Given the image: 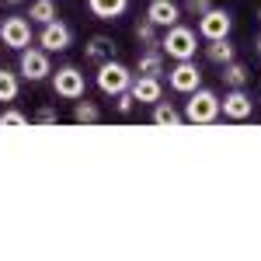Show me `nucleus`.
Instances as JSON below:
<instances>
[{
  "mask_svg": "<svg viewBox=\"0 0 261 261\" xmlns=\"http://www.w3.org/2000/svg\"><path fill=\"white\" fill-rule=\"evenodd\" d=\"M195 49H199V35H195V28H188V24H171V28H164V39H161V53L164 56H171V60H195Z\"/></svg>",
  "mask_w": 261,
  "mask_h": 261,
  "instance_id": "obj_1",
  "label": "nucleus"
},
{
  "mask_svg": "<svg viewBox=\"0 0 261 261\" xmlns=\"http://www.w3.org/2000/svg\"><path fill=\"white\" fill-rule=\"evenodd\" d=\"M181 115H185V122H192V125H213V122L220 119V94L209 91V87H195L188 94V105H185Z\"/></svg>",
  "mask_w": 261,
  "mask_h": 261,
  "instance_id": "obj_2",
  "label": "nucleus"
},
{
  "mask_svg": "<svg viewBox=\"0 0 261 261\" xmlns=\"http://www.w3.org/2000/svg\"><path fill=\"white\" fill-rule=\"evenodd\" d=\"M129 84H133V70L119 60H105L98 63V91L101 94H122V91H129Z\"/></svg>",
  "mask_w": 261,
  "mask_h": 261,
  "instance_id": "obj_3",
  "label": "nucleus"
},
{
  "mask_svg": "<svg viewBox=\"0 0 261 261\" xmlns=\"http://www.w3.org/2000/svg\"><path fill=\"white\" fill-rule=\"evenodd\" d=\"M32 21L21 18V14H11V18L0 21V42L7 45V49H14V53H21V49H28L32 45Z\"/></svg>",
  "mask_w": 261,
  "mask_h": 261,
  "instance_id": "obj_4",
  "label": "nucleus"
},
{
  "mask_svg": "<svg viewBox=\"0 0 261 261\" xmlns=\"http://www.w3.org/2000/svg\"><path fill=\"white\" fill-rule=\"evenodd\" d=\"M53 91H56L63 101H81L84 91H87V81H84V73L77 66H60V70L53 73Z\"/></svg>",
  "mask_w": 261,
  "mask_h": 261,
  "instance_id": "obj_5",
  "label": "nucleus"
},
{
  "mask_svg": "<svg viewBox=\"0 0 261 261\" xmlns=\"http://www.w3.org/2000/svg\"><path fill=\"white\" fill-rule=\"evenodd\" d=\"M230 28H233V14H230V11H223V7H209L205 14H199V35L205 42L230 39Z\"/></svg>",
  "mask_w": 261,
  "mask_h": 261,
  "instance_id": "obj_6",
  "label": "nucleus"
},
{
  "mask_svg": "<svg viewBox=\"0 0 261 261\" xmlns=\"http://www.w3.org/2000/svg\"><path fill=\"white\" fill-rule=\"evenodd\" d=\"M18 73L24 81H45L49 73H53V63H49V53L45 49H21V60H18Z\"/></svg>",
  "mask_w": 261,
  "mask_h": 261,
  "instance_id": "obj_7",
  "label": "nucleus"
},
{
  "mask_svg": "<svg viewBox=\"0 0 261 261\" xmlns=\"http://www.w3.org/2000/svg\"><path fill=\"white\" fill-rule=\"evenodd\" d=\"M39 45L45 53H66L73 45V28L60 18L49 21V24H42V32H39Z\"/></svg>",
  "mask_w": 261,
  "mask_h": 261,
  "instance_id": "obj_8",
  "label": "nucleus"
},
{
  "mask_svg": "<svg viewBox=\"0 0 261 261\" xmlns=\"http://www.w3.org/2000/svg\"><path fill=\"white\" fill-rule=\"evenodd\" d=\"M167 84H171V91H178V94H192L195 87H202V70L195 66V60H178L174 70L167 73Z\"/></svg>",
  "mask_w": 261,
  "mask_h": 261,
  "instance_id": "obj_9",
  "label": "nucleus"
},
{
  "mask_svg": "<svg viewBox=\"0 0 261 261\" xmlns=\"http://www.w3.org/2000/svg\"><path fill=\"white\" fill-rule=\"evenodd\" d=\"M220 112L226 115V119H233V122H244V119H251L254 101H251V94H247L244 87H230V94L220 101Z\"/></svg>",
  "mask_w": 261,
  "mask_h": 261,
  "instance_id": "obj_10",
  "label": "nucleus"
},
{
  "mask_svg": "<svg viewBox=\"0 0 261 261\" xmlns=\"http://www.w3.org/2000/svg\"><path fill=\"white\" fill-rule=\"evenodd\" d=\"M146 18L153 21L157 28H171V24L181 21V4H174V0H150Z\"/></svg>",
  "mask_w": 261,
  "mask_h": 261,
  "instance_id": "obj_11",
  "label": "nucleus"
},
{
  "mask_svg": "<svg viewBox=\"0 0 261 261\" xmlns=\"http://www.w3.org/2000/svg\"><path fill=\"white\" fill-rule=\"evenodd\" d=\"M129 91L140 105H153V101H161V77H143L140 73V77H133Z\"/></svg>",
  "mask_w": 261,
  "mask_h": 261,
  "instance_id": "obj_12",
  "label": "nucleus"
},
{
  "mask_svg": "<svg viewBox=\"0 0 261 261\" xmlns=\"http://www.w3.org/2000/svg\"><path fill=\"white\" fill-rule=\"evenodd\" d=\"M115 53H119V45L108 39V35H91L87 45H84V56L91 63H105V60H115Z\"/></svg>",
  "mask_w": 261,
  "mask_h": 261,
  "instance_id": "obj_13",
  "label": "nucleus"
},
{
  "mask_svg": "<svg viewBox=\"0 0 261 261\" xmlns=\"http://www.w3.org/2000/svg\"><path fill=\"white\" fill-rule=\"evenodd\" d=\"M87 11L98 21H115L129 11V0H87Z\"/></svg>",
  "mask_w": 261,
  "mask_h": 261,
  "instance_id": "obj_14",
  "label": "nucleus"
},
{
  "mask_svg": "<svg viewBox=\"0 0 261 261\" xmlns=\"http://www.w3.org/2000/svg\"><path fill=\"white\" fill-rule=\"evenodd\" d=\"M150 122H153V125H167V129H178V125H185V115H181L171 101H153Z\"/></svg>",
  "mask_w": 261,
  "mask_h": 261,
  "instance_id": "obj_15",
  "label": "nucleus"
},
{
  "mask_svg": "<svg viewBox=\"0 0 261 261\" xmlns=\"http://www.w3.org/2000/svg\"><path fill=\"white\" fill-rule=\"evenodd\" d=\"M205 60L216 63V66H226L230 60H237V49H233L230 39H213L209 45H205Z\"/></svg>",
  "mask_w": 261,
  "mask_h": 261,
  "instance_id": "obj_16",
  "label": "nucleus"
},
{
  "mask_svg": "<svg viewBox=\"0 0 261 261\" xmlns=\"http://www.w3.org/2000/svg\"><path fill=\"white\" fill-rule=\"evenodd\" d=\"M60 18V4L56 0H32L28 4V21L35 24H49V21Z\"/></svg>",
  "mask_w": 261,
  "mask_h": 261,
  "instance_id": "obj_17",
  "label": "nucleus"
},
{
  "mask_svg": "<svg viewBox=\"0 0 261 261\" xmlns=\"http://www.w3.org/2000/svg\"><path fill=\"white\" fill-rule=\"evenodd\" d=\"M136 73H143V77H161L164 73V53L161 49H146L140 60H136Z\"/></svg>",
  "mask_w": 261,
  "mask_h": 261,
  "instance_id": "obj_18",
  "label": "nucleus"
},
{
  "mask_svg": "<svg viewBox=\"0 0 261 261\" xmlns=\"http://www.w3.org/2000/svg\"><path fill=\"white\" fill-rule=\"evenodd\" d=\"M247 81H251V70H247L244 63L230 60L226 66H223V84H226V87H244Z\"/></svg>",
  "mask_w": 261,
  "mask_h": 261,
  "instance_id": "obj_19",
  "label": "nucleus"
},
{
  "mask_svg": "<svg viewBox=\"0 0 261 261\" xmlns=\"http://www.w3.org/2000/svg\"><path fill=\"white\" fill-rule=\"evenodd\" d=\"M101 119V112H98V105H91V101L84 98V101H77L73 105V122L77 125H94V122Z\"/></svg>",
  "mask_w": 261,
  "mask_h": 261,
  "instance_id": "obj_20",
  "label": "nucleus"
},
{
  "mask_svg": "<svg viewBox=\"0 0 261 261\" xmlns=\"http://www.w3.org/2000/svg\"><path fill=\"white\" fill-rule=\"evenodd\" d=\"M18 73L14 70H7V66H0V101H14L18 98Z\"/></svg>",
  "mask_w": 261,
  "mask_h": 261,
  "instance_id": "obj_21",
  "label": "nucleus"
},
{
  "mask_svg": "<svg viewBox=\"0 0 261 261\" xmlns=\"http://www.w3.org/2000/svg\"><path fill=\"white\" fill-rule=\"evenodd\" d=\"M136 42H143L146 49H161V39H157V24L150 18H143L140 24H136Z\"/></svg>",
  "mask_w": 261,
  "mask_h": 261,
  "instance_id": "obj_22",
  "label": "nucleus"
},
{
  "mask_svg": "<svg viewBox=\"0 0 261 261\" xmlns=\"http://www.w3.org/2000/svg\"><path fill=\"white\" fill-rule=\"evenodd\" d=\"M21 125H28V115L24 112H18V108L0 112V129H21Z\"/></svg>",
  "mask_w": 261,
  "mask_h": 261,
  "instance_id": "obj_23",
  "label": "nucleus"
},
{
  "mask_svg": "<svg viewBox=\"0 0 261 261\" xmlns=\"http://www.w3.org/2000/svg\"><path fill=\"white\" fill-rule=\"evenodd\" d=\"M32 122H35V125H60V112H56L53 105H45V108H39V112L32 115Z\"/></svg>",
  "mask_w": 261,
  "mask_h": 261,
  "instance_id": "obj_24",
  "label": "nucleus"
},
{
  "mask_svg": "<svg viewBox=\"0 0 261 261\" xmlns=\"http://www.w3.org/2000/svg\"><path fill=\"white\" fill-rule=\"evenodd\" d=\"M209 7H213V0H181V11H188V14H195V18L205 14Z\"/></svg>",
  "mask_w": 261,
  "mask_h": 261,
  "instance_id": "obj_25",
  "label": "nucleus"
},
{
  "mask_svg": "<svg viewBox=\"0 0 261 261\" xmlns=\"http://www.w3.org/2000/svg\"><path fill=\"white\" fill-rule=\"evenodd\" d=\"M133 105H136L133 91H122V94H115V112H119V115H129V112H133Z\"/></svg>",
  "mask_w": 261,
  "mask_h": 261,
  "instance_id": "obj_26",
  "label": "nucleus"
},
{
  "mask_svg": "<svg viewBox=\"0 0 261 261\" xmlns=\"http://www.w3.org/2000/svg\"><path fill=\"white\" fill-rule=\"evenodd\" d=\"M4 4H7V7H18V4H21V0H4Z\"/></svg>",
  "mask_w": 261,
  "mask_h": 261,
  "instance_id": "obj_27",
  "label": "nucleus"
},
{
  "mask_svg": "<svg viewBox=\"0 0 261 261\" xmlns=\"http://www.w3.org/2000/svg\"><path fill=\"white\" fill-rule=\"evenodd\" d=\"M254 45H258V56H261V35H258V42H254Z\"/></svg>",
  "mask_w": 261,
  "mask_h": 261,
  "instance_id": "obj_28",
  "label": "nucleus"
},
{
  "mask_svg": "<svg viewBox=\"0 0 261 261\" xmlns=\"http://www.w3.org/2000/svg\"><path fill=\"white\" fill-rule=\"evenodd\" d=\"M258 21H261V4H258Z\"/></svg>",
  "mask_w": 261,
  "mask_h": 261,
  "instance_id": "obj_29",
  "label": "nucleus"
}]
</instances>
